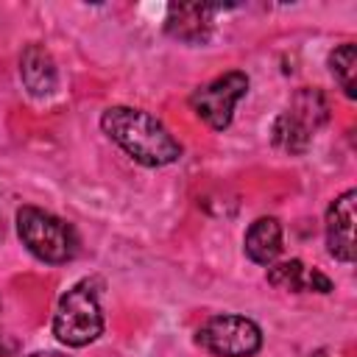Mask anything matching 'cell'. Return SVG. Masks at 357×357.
<instances>
[{"mask_svg":"<svg viewBox=\"0 0 357 357\" xmlns=\"http://www.w3.org/2000/svg\"><path fill=\"white\" fill-rule=\"evenodd\" d=\"M103 134L145 167H165L181 159L178 139L145 109L109 106L100 114Z\"/></svg>","mask_w":357,"mask_h":357,"instance_id":"obj_1","label":"cell"},{"mask_svg":"<svg viewBox=\"0 0 357 357\" xmlns=\"http://www.w3.org/2000/svg\"><path fill=\"white\" fill-rule=\"evenodd\" d=\"M17 234L36 259L50 262V265L70 262L78 251L75 229L67 220L39 206H22L17 212Z\"/></svg>","mask_w":357,"mask_h":357,"instance_id":"obj_2","label":"cell"},{"mask_svg":"<svg viewBox=\"0 0 357 357\" xmlns=\"http://www.w3.org/2000/svg\"><path fill=\"white\" fill-rule=\"evenodd\" d=\"M100 332H103V312H100L98 290L95 282L84 279L59 298L53 312V335L64 346L81 349L98 340Z\"/></svg>","mask_w":357,"mask_h":357,"instance_id":"obj_3","label":"cell"},{"mask_svg":"<svg viewBox=\"0 0 357 357\" xmlns=\"http://www.w3.org/2000/svg\"><path fill=\"white\" fill-rule=\"evenodd\" d=\"M329 120V103L321 89H298L290 106L273 120V145L287 153H304L312 142V134Z\"/></svg>","mask_w":357,"mask_h":357,"instance_id":"obj_4","label":"cell"},{"mask_svg":"<svg viewBox=\"0 0 357 357\" xmlns=\"http://www.w3.org/2000/svg\"><path fill=\"white\" fill-rule=\"evenodd\" d=\"M198 346L215 357H251L262 346V329L234 312H220L198 329Z\"/></svg>","mask_w":357,"mask_h":357,"instance_id":"obj_5","label":"cell"},{"mask_svg":"<svg viewBox=\"0 0 357 357\" xmlns=\"http://www.w3.org/2000/svg\"><path fill=\"white\" fill-rule=\"evenodd\" d=\"M245 92H248V75L240 70H231V73H223V75L212 78L209 84L198 86L190 95V106L209 128L223 131V128H229L234 106L245 98Z\"/></svg>","mask_w":357,"mask_h":357,"instance_id":"obj_6","label":"cell"},{"mask_svg":"<svg viewBox=\"0 0 357 357\" xmlns=\"http://www.w3.org/2000/svg\"><path fill=\"white\" fill-rule=\"evenodd\" d=\"M354 204L357 190H346L326 209V248L340 262L354 259Z\"/></svg>","mask_w":357,"mask_h":357,"instance_id":"obj_7","label":"cell"},{"mask_svg":"<svg viewBox=\"0 0 357 357\" xmlns=\"http://www.w3.org/2000/svg\"><path fill=\"white\" fill-rule=\"evenodd\" d=\"M268 282L273 287L290 290V293H332L335 290V284L326 273H321L318 268H307L301 259L268 265Z\"/></svg>","mask_w":357,"mask_h":357,"instance_id":"obj_8","label":"cell"},{"mask_svg":"<svg viewBox=\"0 0 357 357\" xmlns=\"http://www.w3.org/2000/svg\"><path fill=\"white\" fill-rule=\"evenodd\" d=\"M165 31L181 42H206L212 31V8L201 3H173L165 17Z\"/></svg>","mask_w":357,"mask_h":357,"instance_id":"obj_9","label":"cell"},{"mask_svg":"<svg viewBox=\"0 0 357 357\" xmlns=\"http://www.w3.org/2000/svg\"><path fill=\"white\" fill-rule=\"evenodd\" d=\"M20 78L25 84V89L36 98H45L56 89V64H53V56L42 47V45H28L22 50V59H20Z\"/></svg>","mask_w":357,"mask_h":357,"instance_id":"obj_10","label":"cell"},{"mask_svg":"<svg viewBox=\"0 0 357 357\" xmlns=\"http://www.w3.org/2000/svg\"><path fill=\"white\" fill-rule=\"evenodd\" d=\"M243 248L251 262L257 265H273L282 254V223L276 218H257L243 240Z\"/></svg>","mask_w":357,"mask_h":357,"instance_id":"obj_11","label":"cell"},{"mask_svg":"<svg viewBox=\"0 0 357 357\" xmlns=\"http://www.w3.org/2000/svg\"><path fill=\"white\" fill-rule=\"evenodd\" d=\"M329 70L335 81L340 84L346 98H357V47L351 42H343L329 53Z\"/></svg>","mask_w":357,"mask_h":357,"instance_id":"obj_12","label":"cell"},{"mask_svg":"<svg viewBox=\"0 0 357 357\" xmlns=\"http://www.w3.org/2000/svg\"><path fill=\"white\" fill-rule=\"evenodd\" d=\"M31 357H67V354H61V351H33Z\"/></svg>","mask_w":357,"mask_h":357,"instance_id":"obj_13","label":"cell"}]
</instances>
